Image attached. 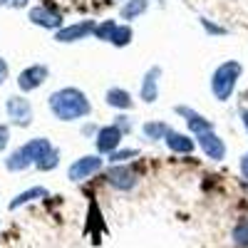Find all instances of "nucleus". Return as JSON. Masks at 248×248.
<instances>
[{"label": "nucleus", "instance_id": "1", "mask_svg": "<svg viewBox=\"0 0 248 248\" xmlns=\"http://www.w3.org/2000/svg\"><path fill=\"white\" fill-rule=\"evenodd\" d=\"M50 109L60 122H75L92 112L87 94L77 87H65L50 94Z\"/></svg>", "mask_w": 248, "mask_h": 248}, {"label": "nucleus", "instance_id": "2", "mask_svg": "<svg viewBox=\"0 0 248 248\" xmlns=\"http://www.w3.org/2000/svg\"><path fill=\"white\" fill-rule=\"evenodd\" d=\"M52 152V144L47 141V139H43V137H37V139H30L28 144H23L20 149H15L10 156H8V161H5V167L10 169V171H23V169H28V167H37L40 161H43L47 154Z\"/></svg>", "mask_w": 248, "mask_h": 248}, {"label": "nucleus", "instance_id": "3", "mask_svg": "<svg viewBox=\"0 0 248 248\" xmlns=\"http://www.w3.org/2000/svg\"><path fill=\"white\" fill-rule=\"evenodd\" d=\"M243 75V65L238 60H226L221 62V65L214 70L211 75V92L218 102H226V99H231L236 85H238V79Z\"/></svg>", "mask_w": 248, "mask_h": 248}, {"label": "nucleus", "instance_id": "4", "mask_svg": "<svg viewBox=\"0 0 248 248\" xmlns=\"http://www.w3.org/2000/svg\"><path fill=\"white\" fill-rule=\"evenodd\" d=\"M107 184L117 191H132L139 184V174L129 164H112L107 171Z\"/></svg>", "mask_w": 248, "mask_h": 248}, {"label": "nucleus", "instance_id": "5", "mask_svg": "<svg viewBox=\"0 0 248 248\" xmlns=\"http://www.w3.org/2000/svg\"><path fill=\"white\" fill-rule=\"evenodd\" d=\"M199 141V149L206 154V156H209L211 161H223L226 159V144H223V139L211 129V132H203V134H199L196 137Z\"/></svg>", "mask_w": 248, "mask_h": 248}, {"label": "nucleus", "instance_id": "6", "mask_svg": "<svg viewBox=\"0 0 248 248\" xmlns=\"http://www.w3.org/2000/svg\"><path fill=\"white\" fill-rule=\"evenodd\" d=\"M102 167H105V161H102L99 156H94V154H90V156H82V159H77L72 167H70V179L72 181H85V179H90V176H94L97 171H102Z\"/></svg>", "mask_w": 248, "mask_h": 248}, {"label": "nucleus", "instance_id": "7", "mask_svg": "<svg viewBox=\"0 0 248 248\" xmlns=\"http://www.w3.org/2000/svg\"><path fill=\"white\" fill-rule=\"evenodd\" d=\"M97 152L99 154H114L122 144V129L117 124H107V127H102L97 132Z\"/></svg>", "mask_w": 248, "mask_h": 248}, {"label": "nucleus", "instance_id": "8", "mask_svg": "<svg viewBox=\"0 0 248 248\" xmlns=\"http://www.w3.org/2000/svg\"><path fill=\"white\" fill-rule=\"evenodd\" d=\"M94 20H82V23L67 25V28H60L55 40L57 43H77V40H85L87 35H94Z\"/></svg>", "mask_w": 248, "mask_h": 248}, {"label": "nucleus", "instance_id": "9", "mask_svg": "<svg viewBox=\"0 0 248 248\" xmlns=\"http://www.w3.org/2000/svg\"><path fill=\"white\" fill-rule=\"evenodd\" d=\"M159 79H161V67L159 65L149 67L147 72H144V77H141L139 94H141V99L147 102V105H154V102L159 99Z\"/></svg>", "mask_w": 248, "mask_h": 248}, {"label": "nucleus", "instance_id": "10", "mask_svg": "<svg viewBox=\"0 0 248 248\" xmlns=\"http://www.w3.org/2000/svg\"><path fill=\"white\" fill-rule=\"evenodd\" d=\"M47 67L45 65H30L28 70H23L20 72V77H17V87L23 90V92H32V90H37L43 82L47 79Z\"/></svg>", "mask_w": 248, "mask_h": 248}, {"label": "nucleus", "instance_id": "11", "mask_svg": "<svg viewBox=\"0 0 248 248\" xmlns=\"http://www.w3.org/2000/svg\"><path fill=\"white\" fill-rule=\"evenodd\" d=\"M8 117L20 124V127H28V124L32 122V107L30 102L25 97H10L8 99Z\"/></svg>", "mask_w": 248, "mask_h": 248}, {"label": "nucleus", "instance_id": "12", "mask_svg": "<svg viewBox=\"0 0 248 248\" xmlns=\"http://www.w3.org/2000/svg\"><path fill=\"white\" fill-rule=\"evenodd\" d=\"M176 114H181L184 119H186V124H189V129L199 137V134H203V132H211L214 129V124L206 119L203 114H199L196 109H191V107H176Z\"/></svg>", "mask_w": 248, "mask_h": 248}, {"label": "nucleus", "instance_id": "13", "mask_svg": "<svg viewBox=\"0 0 248 248\" xmlns=\"http://www.w3.org/2000/svg\"><path fill=\"white\" fill-rule=\"evenodd\" d=\"M30 20H32L35 25L50 28V30H55V28L62 25V15H60L57 10H52V8H45V5L32 8V10H30Z\"/></svg>", "mask_w": 248, "mask_h": 248}, {"label": "nucleus", "instance_id": "14", "mask_svg": "<svg viewBox=\"0 0 248 248\" xmlns=\"http://www.w3.org/2000/svg\"><path fill=\"white\" fill-rule=\"evenodd\" d=\"M167 147L174 152V154H191L194 149H196V144H194V139L189 137V134H184V132H169L167 134Z\"/></svg>", "mask_w": 248, "mask_h": 248}, {"label": "nucleus", "instance_id": "15", "mask_svg": "<svg viewBox=\"0 0 248 248\" xmlns=\"http://www.w3.org/2000/svg\"><path fill=\"white\" fill-rule=\"evenodd\" d=\"M149 10V0H124V5H122V10H119V15H122V20L124 23H132V20H137L139 15H144Z\"/></svg>", "mask_w": 248, "mask_h": 248}, {"label": "nucleus", "instance_id": "16", "mask_svg": "<svg viewBox=\"0 0 248 248\" xmlns=\"http://www.w3.org/2000/svg\"><path fill=\"white\" fill-rule=\"evenodd\" d=\"M107 105L109 107H117V109H132L134 107V99H132V94L127 92V90H122V87H112V90H107Z\"/></svg>", "mask_w": 248, "mask_h": 248}, {"label": "nucleus", "instance_id": "17", "mask_svg": "<svg viewBox=\"0 0 248 248\" xmlns=\"http://www.w3.org/2000/svg\"><path fill=\"white\" fill-rule=\"evenodd\" d=\"M169 132H171V127H169V124H164V122H147V124L141 127V134L147 137V139H152V141L167 139Z\"/></svg>", "mask_w": 248, "mask_h": 248}, {"label": "nucleus", "instance_id": "18", "mask_svg": "<svg viewBox=\"0 0 248 248\" xmlns=\"http://www.w3.org/2000/svg\"><path fill=\"white\" fill-rule=\"evenodd\" d=\"M45 196H47V189H43V186H32V189L17 194V199L10 203V209H17V206H23V203L32 201V199H45Z\"/></svg>", "mask_w": 248, "mask_h": 248}, {"label": "nucleus", "instance_id": "19", "mask_svg": "<svg viewBox=\"0 0 248 248\" xmlns=\"http://www.w3.org/2000/svg\"><path fill=\"white\" fill-rule=\"evenodd\" d=\"M132 25H117V30H114V35H112V45L114 47H124V45H129L132 43Z\"/></svg>", "mask_w": 248, "mask_h": 248}, {"label": "nucleus", "instance_id": "20", "mask_svg": "<svg viewBox=\"0 0 248 248\" xmlns=\"http://www.w3.org/2000/svg\"><path fill=\"white\" fill-rule=\"evenodd\" d=\"M114 30H117V23H114V20H105V23H99V25L94 28V37L102 40V43H112Z\"/></svg>", "mask_w": 248, "mask_h": 248}, {"label": "nucleus", "instance_id": "21", "mask_svg": "<svg viewBox=\"0 0 248 248\" xmlns=\"http://www.w3.org/2000/svg\"><path fill=\"white\" fill-rule=\"evenodd\" d=\"M233 243L238 248H248V221L236 223V229H233Z\"/></svg>", "mask_w": 248, "mask_h": 248}, {"label": "nucleus", "instance_id": "22", "mask_svg": "<svg viewBox=\"0 0 248 248\" xmlns=\"http://www.w3.org/2000/svg\"><path fill=\"white\" fill-rule=\"evenodd\" d=\"M137 154H139V149H117L114 154H109L107 161H112V164H122V161H127V159H132V156H137Z\"/></svg>", "mask_w": 248, "mask_h": 248}, {"label": "nucleus", "instance_id": "23", "mask_svg": "<svg viewBox=\"0 0 248 248\" xmlns=\"http://www.w3.org/2000/svg\"><path fill=\"white\" fill-rule=\"evenodd\" d=\"M57 161H60V152H57V149H52V152H50V154H47V156H45L43 161L37 164V169H43V171H50V169H55V167H57Z\"/></svg>", "mask_w": 248, "mask_h": 248}, {"label": "nucleus", "instance_id": "24", "mask_svg": "<svg viewBox=\"0 0 248 248\" xmlns=\"http://www.w3.org/2000/svg\"><path fill=\"white\" fill-rule=\"evenodd\" d=\"M241 179L248 184V152H246L243 159H241Z\"/></svg>", "mask_w": 248, "mask_h": 248}, {"label": "nucleus", "instance_id": "25", "mask_svg": "<svg viewBox=\"0 0 248 248\" xmlns=\"http://www.w3.org/2000/svg\"><path fill=\"white\" fill-rule=\"evenodd\" d=\"M114 124H117V127H119L122 132H129V129H132V122H129L127 117H117V122H114Z\"/></svg>", "mask_w": 248, "mask_h": 248}, {"label": "nucleus", "instance_id": "26", "mask_svg": "<svg viewBox=\"0 0 248 248\" xmlns=\"http://www.w3.org/2000/svg\"><path fill=\"white\" fill-rule=\"evenodd\" d=\"M8 137H10L8 127H3V124H0V152L5 149V144H8Z\"/></svg>", "mask_w": 248, "mask_h": 248}, {"label": "nucleus", "instance_id": "27", "mask_svg": "<svg viewBox=\"0 0 248 248\" xmlns=\"http://www.w3.org/2000/svg\"><path fill=\"white\" fill-rule=\"evenodd\" d=\"M201 25L209 30V32H221V35L226 32V28H214V25H211V20H206V17H201Z\"/></svg>", "mask_w": 248, "mask_h": 248}, {"label": "nucleus", "instance_id": "28", "mask_svg": "<svg viewBox=\"0 0 248 248\" xmlns=\"http://www.w3.org/2000/svg\"><path fill=\"white\" fill-rule=\"evenodd\" d=\"M5 77H8V62H5L3 57H0V85L5 82Z\"/></svg>", "mask_w": 248, "mask_h": 248}, {"label": "nucleus", "instance_id": "29", "mask_svg": "<svg viewBox=\"0 0 248 248\" xmlns=\"http://www.w3.org/2000/svg\"><path fill=\"white\" fill-rule=\"evenodd\" d=\"M241 122H243V129L248 132V107H246V109H241Z\"/></svg>", "mask_w": 248, "mask_h": 248}, {"label": "nucleus", "instance_id": "30", "mask_svg": "<svg viewBox=\"0 0 248 248\" xmlns=\"http://www.w3.org/2000/svg\"><path fill=\"white\" fill-rule=\"evenodd\" d=\"M8 3H10V5H15V8H20V5H25L28 0H8Z\"/></svg>", "mask_w": 248, "mask_h": 248}, {"label": "nucleus", "instance_id": "31", "mask_svg": "<svg viewBox=\"0 0 248 248\" xmlns=\"http://www.w3.org/2000/svg\"><path fill=\"white\" fill-rule=\"evenodd\" d=\"M0 3H8V0H0Z\"/></svg>", "mask_w": 248, "mask_h": 248}]
</instances>
